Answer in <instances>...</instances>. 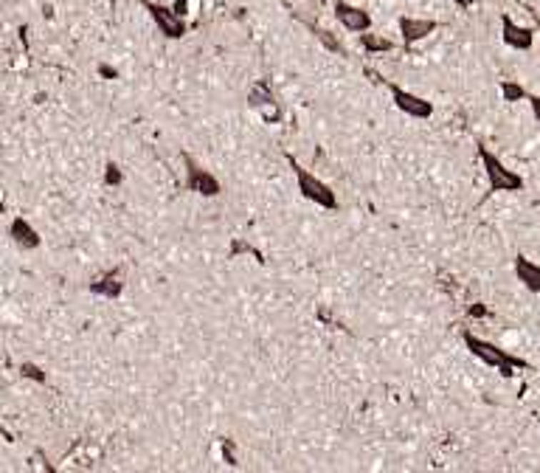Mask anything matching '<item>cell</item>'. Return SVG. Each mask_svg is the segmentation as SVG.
<instances>
[{"label": "cell", "mask_w": 540, "mask_h": 473, "mask_svg": "<svg viewBox=\"0 0 540 473\" xmlns=\"http://www.w3.org/2000/svg\"><path fill=\"white\" fill-rule=\"evenodd\" d=\"M479 161H481V166H484V175H487L490 191H521L524 189V178H521L515 169H509L490 146L479 144Z\"/></svg>", "instance_id": "3957f363"}, {"label": "cell", "mask_w": 540, "mask_h": 473, "mask_svg": "<svg viewBox=\"0 0 540 473\" xmlns=\"http://www.w3.org/2000/svg\"><path fill=\"white\" fill-rule=\"evenodd\" d=\"M453 3H456V6H459V9H467V6H473V3H470V0H453Z\"/></svg>", "instance_id": "cb8c5ba5"}, {"label": "cell", "mask_w": 540, "mask_h": 473, "mask_svg": "<svg viewBox=\"0 0 540 473\" xmlns=\"http://www.w3.org/2000/svg\"><path fill=\"white\" fill-rule=\"evenodd\" d=\"M99 74H101L104 79H116V76H119V71H116V68H110V65H104V62L99 65Z\"/></svg>", "instance_id": "44dd1931"}, {"label": "cell", "mask_w": 540, "mask_h": 473, "mask_svg": "<svg viewBox=\"0 0 540 473\" xmlns=\"http://www.w3.org/2000/svg\"><path fill=\"white\" fill-rule=\"evenodd\" d=\"M538 54H540V26H538Z\"/></svg>", "instance_id": "d4e9b609"}, {"label": "cell", "mask_w": 540, "mask_h": 473, "mask_svg": "<svg viewBox=\"0 0 540 473\" xmlns=\"http://www.w3.org/2000/svg\"><path fill=\"white\" fill-rule=\"evenodd\" d=\"M358 37H360V46H363L366 54H383V51H391V48H394V43H391L389 37H380V34H369V31H363V34H358Z\"/></svg>", "instance_id": "9a60e30c"}, {"label": "cell", "mask_w": 540, "mask_h": 473, "mask_svg": "<svg viewBox=\"0 0 540 473\" xmlns=\"http://www.w3.org/2000/svg\"><path fill=\"white\" fill-rule=\"evenodd\" d=\"M121 181H124V175H121L119 164H113V161H110V164L104 166V184H107V186H119Z\"/></svg>", "instance_id": "ac0fdd59"}, {"label": "cell", "mask_w": 540, "mask_h": 473, "mask_svg": "<svg viewBox=\"0 0 540 473\" xmlns=\"http://www.w3.org/2000/svg\"><path fill=\"white\" fill-rule=\"evenodd\" d=\"M310 31L315 34V40L321 43V46L326 48V51H332V54H341V56H346V48L341 46V40L332 34V31H326V29H321V26H313L310 23Z\"/></svg>", "instance_id": "2e32d148"}, {"label": "cell", "mask_w": 540, "mask_h": 473, "mask_svg": "<svg viewBox=\"0 0 540 473\" xmlns=\"http://www.w3.org/2000/svg\"><path fill=\"white\" fill-rule=\"evenodd\" d=\"M183 161H186V181H183L186 191H194L200 197H220L223 194V184L214 172L203 169L191 155H183Z\"/></svg>", "instance_id": "277c9868"}, {"label": "cell", "mask_w": 540, "mask_h": 473, "mask_svg": "<svg viewBox=\"0 0 540 473\" xmlns=\"http://www.w3.org/2000/svg\"><path fill=\"white\" fill-rule=\"evenodd\" d=\"M9 236H11V242H14L20 251H34V248H40V242H43L40 231H37L23 214L9 223Z\"/></svg>", "instance_id": "30bf717a"}, {"label": "cell", "mask_w": 540, "mask_h": 473, "mask_svg": "<svg viewBox=\"0 0 540 473\" xmlns=\"http://www.w3.org/2000/svg\"><path fill=\"white\" fill-rule=\"evenodd\" d=\"M512 271H515L518 282L524 284L529 293H540V265L538 262H532L529 257L518 254L515 262H512Z\"/></svg>", "instance_id": "7c38bea8"}, {"label": "cell", "mask_w": 540, "mask_h": 473, "mask_svg": "<svg viewBox=\"0 0 540 473\" xmlns=\"http://www.w3.org/2000/svg\"><path fill=\"white\" fill-rule=\"evenodd\" d=\"M20 375L29 378V380H34V383H45V380H48V372H45L43 367L31 364V361H23V364H20Z\"/></svg>", "instance_id": "e0dca14e"}, {"label": "cell", "mask_w": 540, "mask_h": 473, "mask_svg": "<svg viewBox=\"0 0 540 473\" xmlns=\"http://www.w3.org/2000/svg\"><path fill=\"white\" fill-rule=\"evenodd\" d=\"M383 85L389 88L394 107H397L400 113H405L408 119H419V121H425V119H431V116H434V104H431L425 96L411 94V91H405L403 85L389 82V79H383Z\"/></svg>", "instance_id": "8992f818"}, {"label": "cell", "mask_w": 540, "mask_h": 473, "mask_svg": "<svg viewBox=\"0 0 540 473\" xmlns=\"http://www.w3.org/2000/svg\"><path fill=\"white\" fill-rule=\"evenodd\" d=\"M470 316H484V307H470Z\"/></svg>", "instance_id": "603a6c76"}, {"label": "cell", "mask_w": 540, "mask_h": 473, "mask_svg": "<svg viewBox=\"0 0 540 473\" xmlns=\"http://www.w3.org/2000/svg\"><path fill=\"white\" fill-rule=\"evenodd\" d=\"M332 11H335V20H338L346 31H352V34L371 31V14H369L366 9L355 6V3H349V0H335Z\"/></svg>", "instance_id": "ba28073f"}, {"label": "cell", "mask_w": 540, "mask_h": 473, "mask_svg": "<svg viewBox=\"0 0 540 473\" xmlns=\"http://www.w3.org/2000/svg\"><path fill=\"white\" fill-rule=\"evenodd\" d=\"M461 341H464V347H467V352H470L473 358H479L481 364L493 367L501 378H512V375H515V369H524V367H526V361H524V358L509 355V352H506V349H501L498 344H493V341H484V338L473 335L470 330L461 332Z\"/></svg>", "instance_id": "6da1fadb"}, {"label": "cell", "mask_w": 540, "mask_h": 473, "mask_svg": "<svg viewBox=\"0 0 540 473\" xmlns=\"http://www.w3.org/2000/svg\"><path fill=\"white\" fill-rule=\"evenodd\" d=\"M498 91H501V99L509 101V104L529 99V91H526L521 82H515V79H501V82H498Z\"/></svg>", "instance_id": "5bb4252c"}, {"label": "cell", "mask_w": 540, "mask_h": 473, "mask_svg": "<svg viewBox=\"0 0 540 473\" xmlns=\"http://www.w3.org/2000/svg\"><path fill=\"white\" fill-rule=\"evenodd\" d=\"M470 3H479V0H470Z\"/></svg>", "instance_id": "484cf974"}, {"label": "cell", "mask_w": 540, "mask_h": 473, "mask_svg": "<svg viewBox=\"0 0 540 473\" xmlns=\"http://www.w3.org/2000/svg\"><path fill=\"white\" fill-rule=\"evenodd\" d=\"M223 459L228 465H239L236 457H234V442H231V439H223Z\"/></svg>", "instance_id": "d6986e66"}, {"label": "cell", "mask_w": 540, "mask_h": 473, "mask_svg": "<svg viewBox=\"0 0 540 473\" xmlns=\"http://www.w3.org/2000/svg\"><path fill=\"white\" fill-rule=\"evenodd\" d=\"M248 104L265 110V119H268V121H279V119H281V113H279V107H276V96H273V91H270V85L265 79H259V82L251 85V91H248Z\"/></svg>", "instance_id": "8fae6325"}, {"label": "cell", "mask_w": 540, "mask_h": 473, "mask_svg": "<svg viewBox=\"0 0 540 473\" xmlns=\"http://www.w3.org/2000/svg\"><path fill=\"white\" fill-rule=\"evenodd\" d=\"M287 164H290V169H293V175H296V184H299V191L304 194V200H310V203L326 209V211H335V209H338V194L332 191L329 184H324L318 175H313L310 169H304L293 155H287Z\"/></svg>", "instance_id": "7a4b0ae2"}, {"label": "cell", "mask_w": 540, "mask_h": 473, "mask_svg": "<svg viewBox=\"0 0 540 473\" xmlns=\"http://www.w3.org/2000/svg\"><path fill=\"white\" fill-rule=\"evenodd\" d=\"M93 296H104V299H119L124 293V282L119 277V271H107L99 282H90L88 287Z\"/></svg>", "instance_id": "4fadbf2b"}, {"label": "cell", "mask_w": 540, "mask_h": 473, "mask_svg": "<svg viewBox=\"0 0 540 473\" xmlns=\"http://www.w3.org/2000/svg\"><path fill=\"white\" fill-rule=\"evenodd\" d=\"M144 3V9L149 11V17H152V23L158 26V31L166 37V40H183L186 37V31H189V26H186V20L180 17L178 11L172 9V6H164V3H152V0H141Z\"/></svg>", "instance_id": "5b68a950"}, {"label": "cell", "mask_w": 540, "mask_h": 473, "mask_svg": "<svg viewBox=\"0 0 540 473\" xmlns=\"http://www.w3.org/2000/svg\"><path fill=\"white\" fill-rule=\"evenodd\" d=\"M526 101H529V107H532V116H535V121L540 124V96L538 94H529V99H526Z\"/></svg>", "instance_id": "ffe728a7"}, {"label": "cell", "mask_w": 540, "mask_h": 473, "mask_svg": "<svg viewBox=\"0 0 540 473\" xmlns=\"http://www.w3.org/2000/svg\"><path fill=\"white\" fill-rule=\"evenodd\" d=\"M501 40H504V46L515 48V51H532L535 43H538V29L521 26V23H515V20L504 11V14H501Z\"/></svg>", "instance_id": "52a82bcc"}, {"label": "cell", "mask_w": 540, "mask_h": 473, "mask_svg": "<svg viewBox=\"0 0 540 473\" xmlns=\"http://www.w3.org/2000/svg\"><path fill=\"white\" fill-rule=\"evenodd\" d=\"M397 29H400L403 46H416V43L428 40L439 29V23L431 20V17H411V14H405V17L397 20Z\"/></svg>", "instance_id": "9c48e42d"}, {"label": "cell", "mask_w": 540, "mask_h": 473, "mask_svg": "<svg viewBox=\"0 0 540 473\" xmlns=\"http://www.w3.org/2000/svg\"><path fill=\"white\" fill-rule=\"evenodd\" d=\"M189 3H191V0H175V3H172V9L178 11L180 17H186V14H189Z\"/></svg>", "instance_id": "7402d4cb"}]
</instances>
